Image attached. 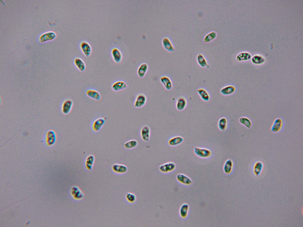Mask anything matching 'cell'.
<instances>
[{
	"instance_id": "6da1fadb",
	"label": "cell",
	"mask_w": 303,
	"mask_h": 227,
	"mask_svg": "<svg viewBox=\"0 0 303 227\" xmlns=\"http://www.w3.org/2000/svg\"><path fill=\"white\" fill-rule=\"evenodd\" d=\"M249 174L255 179H260L266 175L267 166L265 160L262 158L256 157L249 162L248 167Z\"/></svg>"
},
{
	"instance_id": "7a4b0ae2",
	"label": "cell",
	"mask_w": 303,
	"mask_h": 227,
	"mask_svg": "<svg viewBox=\"0 0 303 227\" xmlns=\"http://www.w3.org/2000/svg\"><path fill=\"white\" fill-rule=\"evenodd\" d=\"M194 152L197 156L202 158H206L210 157L212 155L211 151L208 149L199 147H195Z\"/></svg>"
},
{
	"instance_id": "3957f363",
	"label": "cell",
	"mask_w": 303,
	"mask_h": 227,
	"mask_svg": "<svg viewBox=\"0 0 303 227\" xmlns=\"http://www.w3.org/2000/svg\"><path fill=\"white\" fill-rule=\"evenodd\" d=\"M284 125L283 120L281 118H277L273 121L270 127V131L274 133L279 132L283 129Z\"/></svg>"
},
{
	"instance_id": "277c9868",
	"label": "cell",
	"mask_w": 303,
	"mask_h": 227,
	"mask_svg": "<svg viewBox=\"0 0 303 227\" xmlns=\"http://www.w3.org/2000/svg\"><path fill=\"white\" fill-rule=\"evenodd\" d=\"M106 117L98 118L95 120L91 124V128L94 132H98L105 124Z\"/></svg>"
},
{
	"instance_id": "5b68a950",
	"label": "cell",
	"mask_w": 303,
	"mask_h": 227,
	"mask_svg": "<svg viewBox=\"0 0 303 227\" xmlns=\"http://www.w3.org/2000/svg\"><path fill=\"white\" fill-rule=\"evenodd\" d=\"M176 167L175 164L172 162L166 163L159 167V171L163 174H167L173 171Z\"/></svg>"
},
{
	"instance_id": "8992f818",
	"label": "cell",
	"mask_w": 303,
	"mask_h": 227,
	"mask_svg": "<svg viewBox=\"0 0 303 227\" xmlns=\"http://www.w3.org/2000/svg\"><path fill=\"white\" fill-rule=\"evenodd\" d=\"M147 101V98L143 93L138 94L136 96L134 103V106L136 108H140L144 106Z\"/></svg>"
},
{
	"instance_id": "52a82bcc",
	"label": "cell",
	"mask_w": 303,
	"mask_h": 227,
	"mask_svg": "<svg viewBox=\"0 0 303 227\" xmlns=\"http://www.w3.org/2000/svg\"><path fill=\"white\" fill-rule=\"evenodd\" d=\"M57 136L56 133L53 130H50L47 132L46 135V143L48 146H51L56 142Z\"/></svg>"
},
{
	"instance_id": "ba28073f",
	"label": "cell",
	"mask_w": 303,
	"mask_h": 227,
	"mask_svg": "<svg viewBox=\"0 0 303 227\" xmlns=\"http://www.w3.org/2000/svg\"><path fill=\"white\" fill-rule=\"evenodd\" d=\"M73 105V102L70 99H67L63 103L61 107L62 113L65 115L69 114L71 111Z\"/></svg>"
},
{
	"instance_id": "9c48e42d",
	"label": "cell",
	"mask_w": 303,
	"mask_h": 227,
	"mask_svg": "<svg viewBox=\"0 0 303 227\" xmlns=\"http://www.w3.org/2000/svg\"><path fill=\"white\" fill-rule=\"evenodd\" d=\"M151 133L150 127L148 125H145L141 128L140 134L141 139L144 141L147 142L149 140Z\"/></svg>"
},
{
	"instance_id": "30bf717a",
	"label": "cell",
	"mask_w": 303,
	"mask_h": 227,
	"mask_svg": "<svg viewBox=\"0 0 303 227\" xmlns=\"http://www.w3.org/2000/svg\"><path fill=\"white\" fill-rule=\"evenodd\" d=\"M70 194L72 197L76 200H80L83 198L84 195L80 188L75 186L72 187L70 190Z\"/></svg>"
},
{
	"instance_id": "8fae6325",
	"label": "cell",
	"mask_w": 303,
	"mask_h": 227,
	"mask_svg": "<svg viewBox=\"0 0 303 227\" xmlns=\"http://www.w3.org/2000/svg\"><path fill=\"white\" fill-rule=\"evenodd\" d=\"M177 181L180 183L185 185H189L193 182L191 179L186 175L182 173L178 174L176 176Z\"/></svg>"
},
{
	"instance_id": "7c38bea8",
	"label": "cell",
	"mask_w": 303,
	"mask_h": 227,
	"mask_svg": "<svg viewBox=\"0 0 303 227\" xmlns=\"http://www.w3.org/2000/svg\"><path fill=\"white\" fill-rule=\"evenodd\" d=\"M159 80L166 90H170L172 89L173 83L169 77L166 75L162 76L160 77Z\"/></svg>"
},
{
	"instance_id": "4fadbf2b",
	"label": "cell",
	"mask_w": 303,
	"mask_h": 227,
	"mask_svg": "<svg viewBox=\"0 0 303 227\" xmlns=\"http://www.w3.org/2000/svg\"><path fill=\"white\" fill-rule=\"evenodd\" d=\"M128 85L126 83L122 80H117L114 82L111 86L112 89L117 92L126 89Z\"/></svg>"
},
{
	"instance_id": "5bb4252c",
	"label": "cell",
	"mask_w": 303,
	"mask_h": 227,
	"mask_svg": "<svg viewBox=\"0 0 303 227\" xmlns=\"http://www.w3.org/2000/svg\"><path fill=\"white\" fill-rule=\"evenodd\" d=\"M112 170L115 173L119 174L126 173L128 170V167L125 165L115 163L112 166Z\"/></svg>"
},
{
	"instance_id": "9a60e30c",
	"label": "cell",
	"mask_w": 303,
	"mask_h": 227,
	"mask_svg": "<svg viewBox=\"0 0 303 227\" xmlns=\"http://www.w3.org/2000/svg\"><path fill=\"white\" fill-rule=\"evenodd\" d=\"M187 104V101L186 98L180 96L177 99L175 106L178 110L182 111L186 108Z\"/></svg>"
},
{
	"instance_id": "2e32d148",
	"label": "cell",
	"mask_w": 303,
	"mask_h": 227,
	"mask_svg": "<svg viewBox=\"0 0 303 227\" xmlns=\"http://www.w3.org/2000/svg\"><path fill=\"white\" fill-rule=\"evenodd\" d=\"M236 90L235 87L233 85H227L221 88L220 93L224 95H229L233 94Z\"/></svg>"
},
{
	"instance_id": "e0dca14e",
	"label": "cell",
	"mask_w": 303,
	"mask_h": 227,
	"mask_svg": "<svg viewBox=\"0 0 303 227\" xmlns=\"http://www.w3.org/2000/svg\"><path fill=\"white\" fill-rule=\"evenodd\" d=\"M148 68V65L146 63L141 64L137 69V74L138 76L140 78L144 77L146 74Z\"/></svg>"
},
{
	"instance_id": "ac0fdd59",
	"label": "cell",
	"mask_w": 303,
	"mask_h": 227,
	"mask_svg": "<svg viewBox=\"0 0 303 227\" xmlns=\"http://www.w3.org/2000/svg\"><path fill=\"white\" fill-rule=\"evenodd\" d=\"M86 95L89 98L95 100H99L101 98V95L96 90L89 89L86 91Z\"/></svg>"
},
{
	"instance_id": "d6986e66",
	"label": "cell",
	"mask_w": 303,
	"mask_h": 227,
	"mask_svg": "<svg viewBox=\"0 0 303 227\" xmlns=\"http://www.w3.org/2000/svg\"><path fill=\"white\" fill-rule=\"evenodd\" d=\"M162 45L164 48L169 52H173L175 50L170 39L167 37L164 38L162 40Z\"/></svg>"
},
{
	"instance_id": "ffe728a7",
	"label": "cell",
	"mask_w": 303,
	"mask_h": 227,
	"mask_svg": "<svg viewBox=\"0 0 303 227\" xmlns=\"http://www.w3.org/2000/svg\"><path fill=\"white\" fill-rule=\"evenodd\" d=\"M112 55L113 60L117 63H120L122 59V54L118 48H114L112 51Z\"/></svg>"
},
{
	"instance_id": "44dd1931",
	"label": "cell",
	"mask_w": 303,
	"mask_h": 227,
	"mask_svg": "<svg viewBox=\"0 0 303 227\" xmlns=\"http://www.w3.org/2000/svg\"><path fill=\"white\" fill-rule=\"evenodd\" d=\"M183 138L180 136H175L170 138L168 141V143L171 146H175L181 144L183 141Z\"/></svg>"
},
{
	"instance_id": "7402d4cb",
	"label": "cell",
	"mask_w": 303,
	"mask_h": 227,
	"mask_svg": "<svg viewBox=\"0 0 303 227\" xmlns=\"http://www.w3.org/2000/svg\"><path fill=\"white\" fill-rule=\"evenodd\" d=\"M80 48L85 55L86 57H88L91 53V48L87 42L85 41L82 42L80 44Z\"/></svg>"
},
{
	"instance_id": "603a6c76",
	"label": "cell",
	"mask_w": 303,
	"mask_h": 227,
	"mask_svg": "<svg viewBox=\"0 0 303 227\" xmlns=\"http://www.w3.org/2000/svg\"><path fill=\"white\" fill-rule=\"evenodd\" d=\"M233 166V163L232 160L229 158L225 162L223 167L224 172L226 174H229L232 171Z\"/></svg>"
},
{
	"instance_id": "cb8c5ba5",
	"label": "cell",
	"mask_w": 303,
	"mask_h": 227,
	"mask_svg": "<svg viewBox=\"0 0 303 227\" xmlns=\"http://www.w3.org/2000/svg\"><path fill=\"white\" fill-rule=\"evenodd\" d=\"M196 60L198 64L202 67L209 68L210 67L207 61L204 56L202 53H199L196 57Z\"/></svg>"
},
{
	"instance_id": "d4e9b609",
	"label": "cell",
	"mask_w": 303,
	"mask_h": 227,
	"mask_svg": "<svg viewBox=\"0 0 303 227\" xmlns=\"http://www.w3.org/2000/svg\"><path fill=\"white\" fill-rule=\"evenodd\" d=\"M197 92L201 98L205 101H208L210 99V96L208 92L205 89L200 88L197 90Z\"/></svg>"
},
{
	"instance_id": "484cf974",
	"label": "cell",
	"mask_w": 303,
	"mask_h": 227,
	"mask_svg": "<svg viewBox=\"0 0 303 227\" xmlns=\"http://www.w3.org/2000/svg\"><path fill=\"white\" fill-rule=\"evenodd\" d=\"M74 63L77 69L80 72H84L86 69V65L83 60L79 57L75 58Z\"/></svg>"
},
{
	"instance_id": "4316f807",
	"label": "cell",
	"mask_w": 303,
	"mask_h": 227,
	"mask_svg": "<svg viewBox=\"0 0 303 227\" xmlns=\"http://www.w3.org/2000/svg\"><path fill=\"white\" fill-rule=\"evenodd\" d=\"M95 160V157L92 155H88L86 158L85 163L86 168L88 170H92Z\"/></svg>"
},
{
	"instance_id": "83f0119b",
	"label": "cell",
	"mask_w": 303,
	"mask_h": 227,
	"mask_svg": "<svg viewBox=\"0 0 303 227\" xmlns=\"http://www.w3.org/2000/svg\"><path fill=\"white\" fill-rule=\"evenodd\" d=\"M189 209V205L187 203H184L180 206L179 213L180 217L182 218H185L187 216Z\"/></svg>"
},
{
	"instance_id": "f1b7e54d",
	"label": "cell",
	"mask_w": 303,
	"mask_h": 227,
	"mask_svg": "<svg viewBox=\"0 0 303 227\" xmlns=\"http://www.w3.org/2000/svg\"><path fill=\"white\" fill-rule=\"evenodd\" d=\"M239 122L248 129H250L252 125V123L250 119L249 118L242 116L238 119Z\"/></svg>"
},
{
	"instance_id": "f546056e",
	"label": "cell",
	"mask_w": 303,
	"mask_h": 227,
	"mask_svg": "<svg viewBox=\"0 0 303 227\" xmlns=\"http://www.w3.org/2000/svg\"><path fill=\"white\" fill-rule=\"evenodd\" d=\"M251 54L247 52H242L238 53L236 56V60L238 61H246L251 58Z\"/></svg>"
},
{
	"instance_id": "4dcf8cb0",
	"label": "cell",
	"mask_w": 303,
	"mask_h": 227,
	"mask_svg": "<svg viewBox=\"0 0 303 227\" xmlns=\"http://www.w3.org/2000/svg\"><path fill=\"white\" fill-rule=\"evenodd\" d=\"M228 124L227 119L224 117L221 118L219 120L217 126L219 129L221 131H224L226 129Z\"/></svg>"
},
{
	"instance_id": "1f68e13d",
	"label": "cell",
	"mask_w": 303,
	"mask_h": 227,
	"mask_svg": "<svg viewBox=\"0 0 303 227\" xmlns=\"http://www.w3.org/2000/svg\"><path fill=\"white\" fill-rule=\"evenodd\" d=\"M251 61L252 63L254 64L260 65L264 63L265 61V59L262 56L256 55L252 57Z\"/></svg>"
},
{
	"instance_id": "d6a6232c",
	"label": "cell",
	"mask_w": 303,
	"mask_h": 227,
	"mask_svg": "<svg viewBox=\"0 0 303 227\" xmlns=\"http://www.w3.org/2000/svg\"><path fill=\"white\" fill-rule=\"evenodd\" d=\"M138 141L136 140L133 139L128 140L125 142L123 145L124 147L127 149H131L136 147L138 145Z\"/></svg>"
},
{
	"instance_id": "836d02e7",
	"label": "cell",
	"mask_w": 303,
	"mask_h": 227,
	"mask_svg": "<svg viewBox=\"0 0 303 227\" xmlns=\"http://www.w3.org/2000/svg\"><path fill=\"white\" fill-rule=\"evenodd\" d=\"M55 36V34L54 33H47L42 35L40 37V40L41 42H43L54 39Z\"/></svg>"
},
{
	"instance_id": "e575fe53",
	"label": "cell",
	"mask_w": 303,
	"mask_h": 227,
	"mask_svg": "<svg viewBox=\"0 0 303 227\" xmlns=\"http://www.w3.org/2000/svg\"><path fill=\"white\" fill-rule=\"evenodd\" d=\"M217 36V33L215 31H211L207 34L204 37L203 41L208 43L214 39Z\"/></svg>"
},
{
	"instance_id": "d590c367",
	"label": "cell",
	"mask_w": 303,
	"mask_h": 227,
	"mask_svg": "<svg viewBox=\"0 0 303 227\" xmlns=\"http://www.w3.org/2000/svg\"><path fill=\"white\" fill-rule=\"evenodd\" d=\"M125 198L127 201L130 204L134 203L136 200L135 194L130 192H128L126 194Z\"/></svg>"
}]
</instances>
